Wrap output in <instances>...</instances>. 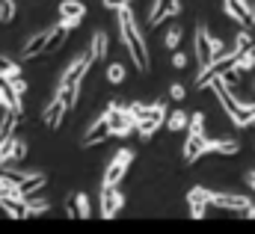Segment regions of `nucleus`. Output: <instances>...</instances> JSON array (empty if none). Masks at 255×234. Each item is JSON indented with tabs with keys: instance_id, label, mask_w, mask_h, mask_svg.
I'll return each instance as SVG.
<instances>
[{
	"instance_id": "14",
	"label": "nucleus",
	"mask_w": 255,
	"mask_h": 234,
	"mask_svg": "<svg viewBox=\"0 0 255 234\" xmlns=\"http://www.w3.org/2000/svg\"><path fill=\"white\" fill-rule=\"evenodd\" d=\"M223 12L229 18H235L238 24H255V15H253V6L247 0H223Z\"/></svg>"
},
{
	"instance_id": "7",
	"label": "nucleus",
	"mask_w": 255,
	"mask_h": 234,
	"mask_svg": "<svg viewBox=\"0 0 255 234\" xmlns=\"http://www.w3.org/2000/svg\"><path fill=\"white\" fill-rule=\"evenodd\" d=\"M211 205H214V208L235 211V214H247V208H250L253 202H250V196H241V193H214V190H211Z\"/></svg>"
},
{
	"instance_id": "13",
	"label": "nucleus",
	"mask_w": 255,
	"mask_h": 234,
	"mask_svg": "<svg viewBox=\"0 0 255 234\" xmlns=\"http://www.w3.org/2000/svg\"><path fill=\"white\" fill-rule=\"evenodd\" d=\"M51 33H54V27H45V30H39L36 36H30V39L24 42V48H21V59H33V57H39V54H45V48H48V42H51Z\"/></svg>"
},
{
	"instance_id": "37",
	"label": "nucleus",
	"mask_w": 255,
	"mask_h": 234,
	"mask_svg": "<svg viewBox=\"0 0 255 234\" xmlns=\"http://www.w3.org/2000/svg\"><path fill=\"white\" fill-rule=\"evenodd\" d=\"M104 6L113 9V12H119V9H125V6H130V3H128V0H104Z\"/></svg>"
},
{
	"instance_id": "34",
	"label": "nucleus",
	"mask_w": 255,
	"mask_h": 234,
	"mask_svg": "<svg viewBox=\"0 0 255 234\" xmlns=\"http://www.w3.org/2000/svg\"><path fill=\"white\" fill-rule=\"evenodd\" d=\"M77 208H80V220H86L89 217V199L83 193H77Z\"/></svg>"
},
{
	"instance_id": "39",
	"label": "nucleus",
	"mask_w": 255,
	"mask_h": 234,
	"mask_svg": "<svg viewBox=\"0 0 255 234\" xmlns=\"http://www.w3.org/2000/svg\"><path fill=\"white\" fill-rule=\"evenodd\" d=\"M247 187L255 193V169H250V172H247Z\"/></svg>"
},
{
	"instance_id": "10",
	"label": "nucleus",
	"mask_w": 255,
	"mask_h": 234,
	"mask_svg": "<svg viewBox=\"0 0 255 234\" xmlns=\"http://www.w3.org/2000/svg\"><path fill=\"white\" fill-rule=\"evenodd\" d=\"M178 12H181V0H154L148 9V27H157L166 18H175Z\"/></svg>"
},
{
	"instance_id": "9",
	"label": "nucleus",
	"mask_w": 255,
	"mask_h": 234,
	"mask_svg": "<svg viewBox=\"0 0 255 234\" xmlns=\"http://www.w3.org/2000/svg\"><path fill=\"white\" fill-rule=\"evenodd\" d=\"M196 62H199V71L214 62V45H211V33L205 24L196 27Z\"/></svg>"
},
{
	"instance_id": "33",
	"label": "nucleus",
	"mask_w": 255,
	"mask_h": 234,
	"mask_svg": "<svg viewBox=\"0 0 255 234\" xmlns=\"http://www.w3.org/2000/svg\"><path fill=\"white\" fill-rule=\"evenodd\" d=\"M65 214H68V217H80V208H77V193H71V196L65 199Z\"/></svg>"
},
{
	"instance_id": "21",
	"label": "nucleus",
	"mask_w": 255,
	"mask_h": 234,
	"mask_svg": "<svg viewBox=\"0 0 255 234\" xmlns=\"http://www.w3.org/2000/svg\"><path fill=\"white\" fill-rule=\"evenodd\" d=\"M24 202H27L30 217H39V214H48V211H51V202H48V199H39V196H24Z\"/></svg>"
},
{
	"instance_id": "41",
	"label": "nucleus",
	"mask_w": 255,
	"mask_h": 234,
	"mask_svg": "<svg viewBox=\"0 0 255 234\" xmlns=\"http://www.w3.org/2000/svg\"><path fill=\"white\" fill-rule=\"evenodd\" d=\"M0 86H9V77L6 74H0Z\"/></svg>"
},
{
	"instance_id": "26",
	"label": "nucleus",
	"mask_w": 255,
	"mask_h": 234,
	"mask_svg": "<svg viewBox=\"0 0 255 234\" xmlns=\"http://www.w3.org/2000/svg\"><path fill=\"white\" fill-rule=\"evenodd\" d=\"M241 71H253L255 68V51L250 48V51H244V54H238V62H235Z\"/></svg>"
},
{
	"instance_id": "8",
	"label": "nucleus",
	"mask_w": 255,
	"mask_h": 234,
	"mask_svg": "<svg viewBox=\"0 0 255 234\" xmlns=\"http://www.w3.org/2000/svg\"><path fill=\"white\" fill-rule=\"evenodd\" d=\"M107 136H113V130H110V118L107 116H98L86 130H83V136H80V145L83 148H89V145H98V142H104Z\"/></svg>"
},
{
	"instance_id": "43",
	"label": "nucleus",
	"mask_w": 255,
	"mask_h": 234,
	"mask_svg": "<svg viewBox=\"0 0 255 234\" xmlns=\"http://www.w3.org/2000/svg\"><path fill=\"white\" fill-rule=\"evenodd\" d=\"M253 15H255V3H253Z\"/></svg>"
},
{
	"instance_id": "17",
	"label": "nucleus",
	"mask_w": 255,
	"mask_h": 234,
	"mask_svg": "<svg viewBox=\"0 0 255 234\" xmlns=\"http://www.w3.org/2000/svg\"><path fill=\"white\" fill-rule=\"evenodd\" d=\"M65 110H68V104H65L63 98L57 95L51 104H48V110H45V116H42V121L51 127V130H57L60 124H63V116H65Z\"/></svg>"
},
{
	"instance_id": "38",
	"label": "nucleus",
	"mask_w": 255,
	"mask_h": 234,
	"mask_svg": "<svg viewBox=\"0 0 255 234\" xmlns=\"http://www.w3.org/2000/svg\"><path fill=\"white\" fill-rule=\"evenodd\" d=\"M172 65H175V68H184V65H187V57L175 51V54H172Z\"/></svg>"
},
{
	"instance_id": "15",
	"label": "nucleus",
	"mask_w": 255,
	"mask_h": 234,
	"mask_svg": "<svg viewBox=\"0 0 255 234\" xmlns=\"http://www.w3.org/2000/svg\"><path fill=\"white\" fill-rule=\"evenodd\" d=\"M187 202H190V217L202 220L205 211L211 208V190H205V187H193L190 193H187Z\"/></svg>"
},
{
	"instance_id": "31",
	"label": "nucleus",
	"mask_w": 255,
	"mask_h": 234,
	"mask_svg": "<svg viewBox=\"0 0 255 234\" xmlns=\"http://www.w3.org/2000/svg\"><path fill=\"white\" fill-rule=\"evenodd\" d=\"M187 130H190V133H205V113H193Z\"/></svg>"
},
{
	"instance_id": "19",
	"label": "nucleus",
	"mask_w": 255,
	"mask_h": 234,
	"mask_svg": "<svg viewBox=\"0 0 255 234\" xmlns=\"http://www.w3.org/2000/svg\"><path fill=\"white\" fill-rule=\"evenodd\" d=\"M202 142H205V133H190L187 136V142H184V160L187 163L202 157Z\"/></svg>"
},
{
	"instance_id": "20",
	"label": "nucleus",
	"mask_w": 255,
	"mask_h": 234,
	"mask_svg": "<svg viewBox=\"0 0 255 234\" xmlns=\"http://www.w3.org/2000/svg\"><path fill=\"white\" fill-rule=\"evenodd\" d=\"M45 184H48V175L45 172H30L27 181H21V190H24V196H36V193L45 190Z\"/></svg>"
},
{
	"instance_id": "28",
	"label": "nucleus",
	"mask_w": 255,
	"mask_h": 234,
	"mask_svg": "<svg viewBox=\"0 0 255 234\" xmlns=\"http://www.w3.org/2000/svg\"><path fill=\"white\" fill-rule=\"evenodd\" d=\"M125 77H128L125 65H119V62H113V65L107 68V80H110V83H116V86H119V83H122Z\"/></svg>"
},
{
	"instance_id": "29",
	"label": "nucleus",
	"mask_w": 255,
	"mask_h": 234,
	"mask_svg": "<svg viewBox=\"0 0 255 234\" xmlns=\"http://www.w3.org/2000/svg\"><path fill=\"white\" fill-rule=\"evenodd\" d=\"M181 27H169V33H166V48L169 51H178V45H181Z\"/></svg>"
},
{
	"instance_id": "25",
	"label": "nucleus",
	"mask_w": 255,
	"mask_h": 234,
	"mask_svg": "<svg viewBox=\"0 0 255 234\" xmlns=\"http://www.w3.org/2000/svg\"><path fill=\"white\" fill-rule=\"evenodd\" d=\"M57 95L63 98L65 104H68V110L77 104V95H80V86H65V89H57Z\"/></svg>"
},
{
	"instance_id": "16",
	"label": "nucleus",
	"mask_w": 255,
	"mask_h": 234,
	"mask_svg": "<svg viewBox=\"0 0 255 234\" xmlns=\"http://www.w3.org/2000/svg\"><path fill=\"white\" fill-rule=\"evenodd\" d=\"M241 142L238 139H205L202 142V154H238Z\"/></svg>"
},
{
	"instance_id": "5",
	"label": "nucleus",
	"mask_w": 255,
	"mask_h": 234,
	"mask_svg": "<svg viewBox=\"0 0 255 234\" xmlns=\"http://www.w3.org/2000/svg\"><path fill=\"white\" fill-rule=\"evenodd\" d=\"M238 62V54L235 51H229L226 57H220V59H214L208 68H202V74H196V89H202V86H211V80H217V77H223L232 65Z\"/></svg>"
},
{
	"instance_id": "30",
	"label": "nucleus",
	"mask_w": 255,
	"mask_h": 234,
	"mask_svg": "<svg viewBox=\"0 0 255 234\" xmlns=\"http://www.w3.org/2000/svg\"><path fill=\"white\" fill-rule=\"evenodd\" d=\"M15 18V0H0V21H12Z\"/></svg>"
},
{
	"instance_id": "36",
	"label": "nucleus",
	"mask_w": 255,
	"mask_h": 234,
	"mask_svg": "<svg viewBox=\"0 0 255 234\" xmlns=\"http://www.w3.org/2000/svg\"><path fill=\"white\" fill-rule=\"evenodd\" d=\"M169 98L181 101V98H184V86H181V83H172V86H169Z\"/></svg>"
},
{
	"instance_id": "35",
	"label": "nucleus",
	"mask_w": 255,
	"mask_h": 234,
	"mask_svg": "<svg viewBox=\"0 0 255 234\" xmlns=\"http://www.w3.org/2000/svg\"><path fill=\"white\" fill-rule=\"evenodd\" d=\"M9 86H12V92H15V95H24V92H27V83H24L21 77H15V80H9Z\"/></svg>"
},
{
	"instance_id": "40",
	"label": "nucleus",
	"mask_w": 255,
	"mask_h": 234,
	"mask_svg": "<svg viewBox=\"0 0 255 234\" xmlns=\"http://www.w3.org/2000/svg\"><path fill=\"white\" fill-rule=\"evenodd\" d=\"M247 217H250V220H255V205H250V208H247Z\"/></svg>"
},
{
	"instance_id": "44",
	"label": "nucleus",
	"mask_w": 255,
	"mask_h": 234,
	"mask_svg": "<svg viewBox=\"0 0 255 234\" xmlns=\"http://www.w3.org/2000/svg\"><path fill=\"white\" fill-rule=\"evenodd\" d=\"M253 124H255V118H253Z\"/></svg>"
},
{
	"instance_id": "23",
	"label": "nucleus",
	"mask_w": 255,
	"mask_h": 234,
	"mask_svg": "<svg viewBox=\"0 0 255 234\" xmlns=\"http://www.w3.org/2000/svg\"><path fill=\"white\" fill-rule=\"evenodd\" d=\"M107 45H110V42H107V33H101V30H98V33L92 36V45H89V51L95 54V59H101V57H107Z\"/></svg>"
},
{
	"instance_id": "32",
	"label": "nucleus",
	"mask_w": 255,
	"mask_h": 234,
	"mask_svg": "<svg viewBox=\"0 0 255 234\" xmlns=\"http://www.w3.org/2000/svg\"><path fill=\"white\" fill-rule=\"evenodd\" d=\"M151 107H154V104H128V110H130L136 118H145L148 113H151Z\"/></svg>"
},
{
	"instance_id": "1",
	"label": "nucleus",
	"mask_w": 255,
	"mask_h": 234,
	"mask_svg": "<svg viewBox=\"0 0 255 234\" xmlns=\"http://www.w3.org/2000/svg\"><path fill=\"white\" fill-rule=\"evenodd\" d=\"M116 15H119V33H122V42H125L128 54H130V59H133V65H136L139 71H145V68H148V45H145V39H142V33H139V27H136V21H133L130 6L119 9Z\"/></svg>"
},
{
	"instance_id": "6",
	"label": "nucleus",
	"mask_w": 255,
	"mask_h": 234,
	"mask_svg": "<svg viewBox=\"0 0 255 234\" xmlns=\"http://www.w3.org/2000/svg\"><path fill=\"white\" fill-rule=\"evenodd\" d=\"M166 116H169L166 104H163V101H157V104L151 107V113H148V116H145V118H139V124H136V133H139L142 139L154 136V133L160 130V124H166Z\"/></svg>"
},
{
	"instance_id": "18",
	"label": "nucleus",
	"mask_w": 255,
	"mask_h": 234,
	"mask_svg": "<svg viewBox=\"0 0 255 234\" xmlns=\"http://www.w3.org/2000/svg\"><path fill=\"white\" fill-rule=\"evenodd\" d=\"M0 208H3L12 220H24V217H30L24 196H3V199H0Z\"/></svg>"
},
{
	"instance_id": "22",
	"label": "nucleus",
	"mask_w": 255,
	"mask_h": 234,
	"mask_svg": "<svg viewBox=\"0 0 255 234\" xmlns=\"http://www.w3.org/2000/svg\"><path fill=\"white\" fill-rule=\"evenodd\" d=\"M166 127H169L172 133H175V130H184V127H190V116L181 113V110H175V113L166 116Z\"/></svg>"
},
{
	"instance_id": "2",
	"label": "nucleus",
	"mask_w": 255,
	"mask_h": 234,
	"mask_svg": "<svg viewBox=\"0 0 255 234\" xmlns=\"http://www.w3.org/2000/svg\"><path fill=\"white\" fill-rule=\"evenodd\" d=\"M211 89H214V95H217V101L223 104V110L229 113L232 118V124L235 127H250L255 118V101H238L235 98V92H232V86L223 80V77H217V80H211Z\"/></svg>"
},
{
	"instance_id": "42",
	"label": "nucleus",
	"mask_w": 255,
	"mask_h": 234,
	"mask_svg": "<svg viewBox=\"0 0 255 234\" xmlns=\"http://www.w3.org/2000/svg\"><path fill=\"white\" fill-rule=\"evenodd\" d=\"M3 136H12V133H3V130H0V142H3Z\"/></svg>"
},
{
	"instance_id": "27",
	"label": "nucleus",
	"mask_w": 255,
	"mask_h": 234,
	"mask_svg": "<svg viewBox=\"0 0 255 234\" xmlns=\"http://www.w3.org/2000/svg\"><path fill=\"white\" fill-rule=\"evenodd\" d=\"M253 48V33L250 30H241L238 33V42H235V54H244V51H250Z\"/></svg>"
},
{
	"instance_id": "11",
	"label": "nucleus",
	"mask_w": 255,
	"mask_h": 234,
	"mask_svg": "<svg viewBox=\"0 0 255 234\" xmlns=\"http://www.w3.org/2000/svg\"><path fill=\"white\" fill-rule=\"evenodd\" d=\"M125 205V196L119 193V187H104L101 184V217L104 220H113Z\"/></svg>"
},
{
	"instance_id": "3",
	"label": "nucleus",
	"mask_w": 255,
	"mask_h": 234,
	"mask_svg": "<svg viewBox=\"0 0 255 234\" xmlns=\"http://www.w3.org/2000/svg\"><path fill=\"white\" fill-rule=\"evenodd\" d=\"M104 116L110 118V130H113V136H128V133H133L136 130V124H139V118L133 116L128 107L122 104H110L107 110H104Z\"/></svg>"
},
{
	"instance_id": "4",
	"label": "nucleus",
	"mask_w": 255,
	"mask_h": 234,
	"mask_svg": "<svg viewBox=\"0 0 255 234\" xmlns=\"http://www.w3.org/2000/svg\"><path fill=\"white\" fill-rule=\"evenodd\" d=\"M133 163V151L130 148H119L116 151V157L107 163V169H104V187H119L122 184V178L128 175V166Z\"/></svg>"
},
{
	"instance_id": "24",
	"label": "nucleus",
	"mask_w": 255,
	"mask_h": 234,
	"mask_svg": "<svg viewBox=\"0 0 255 234\" xmlns=\"http://www.w3.org/2000/svg\"><path fill=\"white\" fill-rule=\"evenodd\" d=\"M0 74H6L9 80H15V77H21V68H18V62H12V59L0 57Z\"/></svg>"
},
{
	"instance_id": "12",
	"label": "nucleus",
	"mask_w": 255,
	"mask_h": 234,
	"mask_svg": "<svg viewBox=\"0 0 255 234\" xmlns=\"http://www.w3.org/2000/svg\"><path fill=\"white\" fill-rule=\"evenodd\" d=\"M83 15H86V6L80 0H63L60 3V24L65 30H74L83 21Z\"/></svg>"
}]
</instances>
